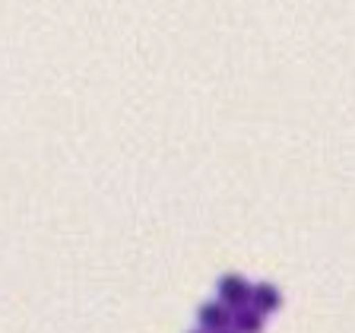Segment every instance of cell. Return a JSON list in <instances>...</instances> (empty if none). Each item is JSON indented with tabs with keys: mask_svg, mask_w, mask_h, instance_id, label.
Listing matches in <instances>:
<instances>
[{
	"mask_svg": "<svg viewBox=\"0 0 355 333\" xmlns=\"http://www.w3.org/2000/svg\"><path fill=\"white\" fill-rule=\"evenodd\" d=\"M200 321L207 327H225V321H229V314L222 308H216V305H209V308H203L200 311Z\"/></svg>",
	"mask_w": 355,
	"mask_h": 333,
	"instance_id": "cell-2",
	"label": "cell"
},
{
	"mask_svg": "<svg viewBox=\"0 0 355 333\" xmlns=\"http://www.w3.org/2000/svg\"><path fill=\"white\" fill-rule=\"evenodd\" d=\"M219 289H222V298H225L229 305H241L244 296H248V289H244V282L238 280V276H225Z\"/></svg>",
	"mask_w": 355,
	"mask_h": 333,
	"instance_id": "cell-1",
	"label": "cell"
},
{
	"mask_svg": "<svg viewBox=\"0 0 355 333\" xmlns=\"http://www.w3.org/2000/svg\"><path fill=\"white\" fill-rule=\"evenodd\" d=\"M254 298H257V308L260 311H270V308H276V305H279V296H276L270 286L257 289V292H254Z\"/></svg>",
	"mask_w": 355,
	"mask_h": 333,
	"instance_id": "cell-3",
	"label": "cell"
},
{
	"mask_svg": "<svg viewBox=\"0 0 355 333\" xmlns=\"http://www.w3.org/2000/svg\"><path fill=\"white\" fill-rule=\"evenodd\" d=\"M238 324H241L244 330H257V327H260V321L254 318V314H241V318H238Z\"/></svg>",
	"mask_w": 355,
	"mask_h": 333,
	"instance_id": "cell-4",
	"label": "cell"
}]
</instances>
